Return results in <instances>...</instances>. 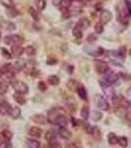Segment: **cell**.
I'll return each mask as SVG.
<instances>
[{"label":"cell","instance_id":"obj_1","mask_svg":"<svg viewBox=\"0 0 131 148\" xmlns=\"http://www.w3.org/2000/svg\"><path fill=\"white\" fill-rule=\"evenodd\" d=\"M116 11L118 14V20L119 21H124L126 18L131 16V8L130 6L126 3V1L120 2L116 7Z\"/></svg>","mask_w":131,"mask_h":148},{"label":"cell","instance_id":"obj_2","mask_svg":"<svg viewBox=\"0 0 131 148\" xmlns=\"http://www.w3.org/2000/svg\"><path fill=\"white\" fill-rule=\"evenodd\" d=\"M117 80H118L117 74L114 73L113 71L108 70L106 73H104V78L100 81V83H101L102 86H104V87L106 88V87H109V86L113 85Z\"/></svg>","mask_w":131,"mask_h":148},{"label":"cell","instance_id":"obj_3","mask_svg":"<svg viewBox=\"0 0 131 148\" xmlns=\"http://www.w3.org/2000/svg\"><path fill=\"white\" fill-rule=\"evenodd\" d=\"M113 104L115 109H126L130 106V103L123 96H114L113 97Z\"/></svg>","mask_w":131,"mask_h":148},{"label":"cell","instance_id":"obj_4","mask_svg":"<svg viewBox=\"0 0 131 148\" xmlns=\"http://www.w3.org/2000/svg\"><path fill=\"white\" fill-rule=\"evenodd\" d=\"M24 42L23 38L20 37L19 35H11L8 37H5L4 39V42L10 46H15V45H22Z\"/></svg>","mask_w":131,"mask_h":148},{"label":"cell","instance_id":"obj_5","mask_svg":"<svg viewBox=\"0 0 131 148\" xmlns=\"http://www.w3.org/2000/svg\"><path fill=\"white\" fill-rule=\"evenodd\" d=\"M95 102H96V105L99 109H101L102 111H109V104L108 103L104 98H103L100 95H96L95 97Z\"/></svg>","mask_w":131,"mask_h":148},{"label":"cell","instance_id":"obj_6","mask_svg":"<svg viewBox=\"0 0 131 148\" xmlns=\"http://www.w3.org/2000/svg\"><path fill=\"white\" fill-rule=\"evenodd\" d=\"M13 87H14L15 92L19 93V94L26 95V94H28V92H29L28 85L26 84L25 82H22V81H16L13 84Z\"/></svg>","mask_w":131,"mask_h":148},{"label":"cell","instance_id":"obj_7","mask_svg":"<svg viewBox=\"0 0 131 148\" xmlns=\"http://www.w3.org/2000/svg\"><path fill=\"white\" fill-rule=\"evenodd\" d=\"M13 108L10 106V104H8L5 100L0 99V114L3 116H9L12 113Z\"/></svg>","mask_w":131,"mask_h":148},{"label":"cell","instance_id":"obj_8","mask_svg":"<svg viewBox=\"0 0 131 148\" xmlns=\"http://www.w3.org/2000/svg\"><path fill=\"white\" fill-rule=\"evenodd\" d=\"M95 69L99 74H104L108 70V64L103 60H95Z\"/></svg>","mask_w":131,"mask_h":148},{"label":"cell","instance_id":"obj_9","mask_svg":"<svg viewBox=\"0 0 131 148\" xmlns=\"http://www.w3.org/2000/svg\"><path fill=\"white\" fill-rule=\"evenodd\" d=\"M63 114V110L57 108V109H52L50 111L48 112V116H47V121H49V123H51L52 125H53L54 121H55V119L57 116H59V114Z\"/></svg>","mask_w":131,"mask_h":148},{"label":"cell","instance_id":"obj_10","mask_svg":"<svg viewBox=\"0 0 131 148\" xmlns=\"http://www.w3.org/2000/svg\"><path fill=\"white\" fill-rule=\"evenodd\" d=\"M31 119H32V121H34V123H38V125H46L47 121V118L42 114H33V116H31Z\"/></svg>","mask_w":131,"mask_h":148},{"label":"cell","instance_id":"obj_11","mask_svg":"<svg viewBox=\"0 0 131 148\" xmlns=\"http://www.w3.org/2000/svg\"><path fill=\"white\" fill-rule=\"evenodd\" d=\"M111 19H113V14L108 10H104L101 13V16H100V20H101V23L103 24V25L108 24Z\"/></svg>","mask_w":131,"mask_h":148},{"label":"cell","instance_id":"obj_12","mask_svg":"<svg viewBox=\"0 0 131 148\" xmlns=\"http://www.w3.org/2000/svg\"><path fill=\"white\" fill-rule=\"evenodd\" d=\"M53 125H58V126H60V127H65V126L68 125V120L63 114H61L55 119Z\"/></svg>","mask_w":131,"mask_h":148},{"label":"cell","instance_id":"obj_13","mask_svg":"<svg viewBox=\"0 0 131 148\" xmlns=\"http://www.w3.org/2000/svg\"><path fill=\"white\" fill-rule=\"evenodd\" d=\"M29 134L33 137L40 138L42 134V128L38 127V126H32V127L29 130Z\"/></svg>","mask_w":131,"mask_h":148},{"label":"cell","instance_id":"obj_14","mask_svg":"<svg viewBox=\"0 0 131 148\" xmlns=\"http://www.w3.org/2000/svg\"><path fill=\"white\" fill-rule=\"evenodd\" d=\"M59 135L62 139H65V140H68L70 139L71 136H72V133H71L70 130H68L67 128L65 127H61L59 130Z\"/></svg>","mask_w":131,"mask_h":148},{"label":"cell","instance_id":"obj_15","mask_svg":"<svg viewBox=\"0 0 131 148\" xmlns=\"http://www.w3.org/2000/svg\"><path fill=\"white\" fill-rule=\"evenodd\" d=\"M6 15L10 18H15L19 15V11L13 6L6 7Z\"/></svg>","mask_w":131,"mask_h":148},{"label":"cell","instance_id":"obj_16","mask_svg":"<svg viewBox=\"0 0 131 148\" xmlns=\"http://www.w3.org/2000/svg\"><path fill=\"white\" fill-rule=\"evenodd\" d=\"M24 49L21 45H15V46H12V53H13V56H21L23 53Z\"/></svg>","mask_w":131,"mask_h":148},{"label":"cell","instance_id":"obj_17","mask_svg":"<svg viewBox=\"0 0 131 148\" xmlns=\"http://www.w3.org/2000/svg\"><path fill=\"white\" fill-rule=\"evenodd\" d=\"M77 93H78V95H79V97L81 98V99L85 100V101H87V100H88L87 91H86L85 87H84L83 85L78 86V88H77Z\"/></svg>","mask_w":131,"mask_h":148},{"label":"cell","instance_id":"obj_18","mask_svg":"<svg viewBox=\"0 0 131 148\" xmlns=\"http://www.w3.org/2000/svg\"><path fill=\"white\" fill-rule=\"evenodd\" d=\"M67 88L70 91H77V88H78V82L75 79H70L67 82Z\"/></svg>","mask_w":131,"mask_h":148},{"label":"cell","instance_id":"obj_19","mask_svg":"<svg viewBox=\"0 0 131 148\" xmlns=\"http://www.w3.org/2000/svg\"><path fill=\"white\" fill-rule=\"evenodd\" d=\"M108 143L111 145H115L118 143V137L116 136L115 133L113 132H109L108 135Z\"/></svg>","mask_w":131,"mask_h":148},{"label":"cell","instance_id":"obj_20","mask_svg":"<svg viewBox=\"0 0 131 148\" xmlns=\"http://www.w3.org/2000/svg\"><path fill=\"white\" fill-rule=\"evenodd\" d=\"M40 142L35 139H28L26 142V148H39Z\"/></svg>","mask_w":131,"mask_h":148},{"label":"cell","instance_id":"obj_21","mask_svg":"<svg viewBox=\"0 0 131 148\" xmlns=\"http://www.w3.org/2000/svg\"><path fill=\"white\" fill-rule=\"evenodd\" d=\"M83 29L80 27V26L76 25L75 28L73 29V35H74V37L76 38V39H81L83 36Z\"/></svg>","mask_w":131,"mask_h":148},{"label":"cell","instance_id":"obj_22","mask_svg":"<svg viewBox=\"0 0 131 148\" xmlns=\"http://www.w3.org/2000/svg\"><path fill=\"white\" fill-rule=\"evenodd\" d=\"M44 137H46V140H47V141H51V140H54L56 137V134H55V131L52 130H49L46 131V135H44Z\"/></svg>","mask_w":131,"mask_h":148},{"label":"cell","instance_id":"obj_23","mask_svg":"<svg viewBox=\"0 0 131 148\" xmlns=\"http://www.w3.org/2000/svg\"><path fill=\"white\" fill-rule=\"evenodd\" d=\"M89 114H90V110H89V106L87 105H84L83 106L82 110H81V116H82L84 120H87L89 118Z\"/></svg>","mask_w":131,"mask_h":148},{"label":"cell","instance_id":"obj_24","mask_svg":"<svg viewBox=\"0 0 131 148\" xmlns=\"http://www.w3.org/2000/svg\"><path fill=\"white\" fill-rule=\"evenodd\" d=\"M29 14L31 15V17H32L33 19H34L35 21H39L40 20V17H39V14H38L37 10L34 8V7H30L29 8Z\"/></svg>","mask_w":131,"mask_h":148},{"label":"cell","instance_id":"obj_25","mask_svg":"<svg viewBox=\"0 0 131 148\" xmlns=\"http://www.w3.org/2000/svg\"><path fill=\"white\" fill-rule=\"evenodd\" d=\"M47 81H48V83L52 86H56L59 84V78L58 76L56 75H50L48 77V79H47Z\"/></svg>","mask_w":131,"mask_h":148},{"label":"cell","instance_id":"obj_26","mask_svg":"<svg viewBox=\"0 0 131 148\" xmlns=\"http://www.w3.org/2000/svg\"><path fill=\"white\" fill-rule=\"evenodd\" d=\"M77 25L80 26L82 29H87V28L90 27V21L88 20V19H86V18H82L79 22H78Z\"/></svg>","mask_w":131,"mask_h":148},{"label":"cell","instance_id":"obj_27","mask_svg":"<svg viewBox=\"0 0 131 148\" xmlns=\"http://www.w3.org/2000/svg\"><path fill=\"white\" fill-rule=\"evenodd\" d=\"M91 135H93L95 139H97V140L101 139L102 134H101V130H100V128L97 127V126H94V128H93V132H92Z\"/></svg>","mask_w":131,"mask_h":148},{"label":"cell","instance_id":"obj_28","mask_svg":"<svg viewBox=\"0 0 131 148\" xmlns=\"http://www.w3.org/2000/svg\"><path fill=\"white\" fill-rule=\"evenodd\" d=\"M35 3L38 8H39V10L40 11L44 10V8H46V0H35Z\"/></svg>","mask_w":131,"mask_h":148},{"label":"cell","instance_id":"obj_29","mask_svg":"<svg viewBox=\"0 0 131 148\" xmlns=\"http://www.w3.org/2000/svg\"><path fill=\"white\" fill-rule=\"evenodd\" d=\"M14 99H15V101L20 105H24L26 103V99L23 97L22 94H19V93H16V94L14 95Z\"/></svg>","mask_w":131,"mask_h":148},{"label":"cell","instance_id":"obj_30","mask_svg":"<svg viewBox=\"0 0 131 148\" xmlns=\"http://www.w3.org/2000/svg\"><path fill=\"white\" fill-rule=\"evenodd\" d=\"M103 118V114L99 111H95L92 114V120L94 121H101V119Z\"/></svg>","mask_w":131,"mask_h":148},{"label":"cell","instance_id":"obj_31","mask_svg":"<svg viewBox=\"0 0 131 148\" xmlns=\"http://www.w3.org/2000/svg\"><path fill=\"white\" fill-rule=\"evenodd\" d=\"M25 52H26V54H27V56H35V47H34L28 46V47L25 49Z\"/></svg>","mask_w":131,"mask_h":148},{"label":"cell","instance_id":"obj_32","mask_svg":"<svg viewBox=\"0 0 131 148\" xmlns=\"http://www.w3.org/2000/svg\"><path fill=\"white\" fill-rule=\"evenodd\" d=\"M21 114V110L19 107H15V108H13L12 110V113H11V116L13 119H18L19 116H20Z\"/></svg>","mask_w":131,"mask_h":148},{"label":"cell","instance_id":"obj_33","mask_svg":"<svg viewBox=\"0 0 131 148\" xmlns=\"http://www.w3.org/2000/svg\"><path fill=\"white\" fill-rule=\"evenodd\" d=\"M8 90V85L4 81H0V95H4Z\"/></svg>","mask_w":131,"mask_h":148},{"label":"cell","instance_id":"obj_34","mask_svg":"<svg viewBox=\"0 0 131 148\" xmlns=\"http://www.w3.org/2000/svg\"><path fill=\"white\" fill-rule=\"evenodd\" d=\"M118 144L120 145L121 147H123V148H125V147H127V145H128V140H127V138H126L125 136H121L118 138Z\"/></svg>","mask_w":131,"mask_h":148},{"label":"cell","instance_id":"obj_35","mask_svg":"<svg viewBox=\"0 0 131 148\" xmlns=\"http://www.w3.org/2000/svg\"><path fill=\"white\" fill-rule=\"evenodd\" d=\"M95 32L97 34H102L104 32V25L101 22L96 23V25H95Z\"/></svg>","mask_w":131,"mask_h":148},{"label":"cell","instance_id":"obj_36","mask_svg":"<svg viewBox=\"0 0 131 148\" xmlns=\"http://www.w3.org/2000/svg\"><path fill=\"white\" fill-rule=\"evenodd\" d=\"M49 147L50 148H62L60 143L58 141H56V140H51V141H49Z\"/></svg>","mask_w":131,"mask_h":148},{"label":"cell","instance_id":"obj_37","mask_svg":"<svg viewBox=\"0 0 131 148\" xmlns=\"http://www.w3.org/2000/svg\"><path fill=\"white\" fill-rule=\"evenodd\" d=\"M0 3L5 7H10V6H13L14 0H0Z\"/></svg>","mask_w":131,"mask_h":148},{"label":"cell","instance_id":"obj_38","mask_svg":"<svg viewBox=\"0 0 131 148\" xmlns=\"http://www.w3.org/2000/svg\"><path fill=\"white\" fill-rule=\"evenodd\" d=\"M84 126H85V130H86V132L88 133V134H92V132H93V128H94V126H91L89 125V123H84Z\"/></svg>","mask_w":131,"mask_h":148},{"label":"cell","instance_id":"obj_39","mask_svg":"<svg viewBox=\"0 0 131 148\" xmlns=\"http://www.w3.org/2000/svg\"><path fill=\"white\" fill-rule=\"evenodd\" d=\"M2 133H3V135H4V136H5V138H6L7 140H10L11 138L13 137V134H12V132H11L10 130H5L3 131V132H2Z\"/></svg>","mask_w":131,"mask_h":148},{"label":"cell","instance_id":"obj_40","mask_svg":"<svg viewBox=\"0 0 131 148\" xmlns=\"http://www.w3.org/2000/svg\"><path fill=\"white\" fill-rule=\"evenodd\" d=\"M38 87H39V89L42 92L46 90V84L44 82V81H40L39 84H38Z\"/></svg>","mask_w":131,"mask_h":148},{"label":"cell","instance_id":"obj_41","mask_svg":"<svg viewBox=\"0 0 131 148\" xmlns=\"http://www.w3.org/2000/svg\"><path fill=\"white\" fill-rule=\"evenodd\" d=\"M87 40H88L89 42H95L97 40V37H96V36H95L94 34H91V35L88 36Z\"/></svg>","mask_w":131,"mask_h":148},{"label":"cell","instance_id":"obj_42","mask_svg":"<svg viewBox=\"0 0 131 148\" xmlns=\"http://www.w3.org/2000/svg\"><path fill=\"white\" fill-rule=\"evenodd\" d=\"M125 52H126V49L124 47H121L119 49H118V53H119V56L122 57H124L125 56Z\"/></svg>","mask_w":131,"mask_h":148},{"label":"cell","instance_id":"obj_43","mask_svg":"<svg viewBox=\"0 0 131 148\" xmlns=\"http://www.w3.org/2000/svg\"><path fill=\"white\" fill-rule=\"evenodd\" d=\"M7 141V139L5 138V136L3 135V133L0 132V146L3 144H5V142Z\"/></svg>","mask_w":131,"mask_h":148},{"label":"cell","instance_id":"obj_44","mask_svg":"<svg viewBox=\"0 0 131 148\" xmlns=\"http://www.w3.org/2000/svg\"><path fill=\"white\" fill-rule=\"evenodd\" d=\"M1 51L4 57H6V58H11V56H10V53H9V51H7L5 49H2Z\"/></svg>","mask_w":131,"mask_h":148},{"label":"cell","instance_id":"obj_45","mask_svg":"<svg viewBox=\"0 0 131 148\" xmlns=\"http://www.w3.org/2000/svg\"><path fill=\"white\" fill-rule=\"evenodd\" d=\"M65 148H79V147H78V145L76 144V143L70 142V143H67V144L65 145Z\"/></svg>","mask_w":131,"mask_h":148},{"label":"cell","instance_id":"obj_46","mask_svg":"<svg viewBox=\"0 0 131 148\" xmlns=\"http://www.w3.org/2000/svg\"><path fill=\"white\" fill-rule=\"evenodd\" d=\"M62 2H63V0H52V4L56 7H60Z\"/></svg>","mask_w":131,"mask_h":148},{"label":"cell","instance_id":"obj_47","mask_svg":"<svg viewBox=\"0 0 131 148\" xmlns=\"http://www.w3.org/2000/svg\"><path fill=\"white\" fill-rule=\"evenodd\" d=\"M47 64H50V65H52V64H56L57 62V60L55 58H53V57H49L48 59H47Z\"/></svg>","mask_w":131,"mask_h":148},{"label":"cell","instance_id":"obj_48","mask_svg":"<svg viewBox=\"0 0 131 148\" xmlns=\"http://www.w3.org/2000/svg\"><path fill=\"white\" fill-rule=\"evenodd\" d=\"M125 119H126V121H129V123H131V112H129V113H128V114H126Z\"/></svg>","mask_w":131,"mask_h":148},{"label":"cell","instance_id":"obj_49","mask_svg":"<svg viewBox=\"0 0 131 148\" xmlns=\"http://www.w3.org/2000/svg\"><path fill=\"white\" fill-rule=\"evenodd\" d=\"M71 121H72V123H73V126H76V125H78V123H79V121H76L74 118H71Z\"/></svg>","mask_w":131,"mask_h":148},{"label":"cell","instance_id":"obj_50","mask_svg":"<svg viewBox=\"0 0 131 148\" xmlns=\"http://www.w3.org/2000/svg\"><path fill=\"white\" fill-rule=\"evenodd\" d=\"M68 72L69 73H73V66H70V67L68 68Z\"/></svg>","mask_w":131,"mask_h":148},{"label":"cell","instance_id":"obj_51","mask_svg":"<svg viewBox=\"0 0 131 148\" xmlns=\"http://www.w3.org/2000/svg\"><path fill=\"white\" fill-rule=\"evenodd\" d=\"M3 75H4V70L3 69H0V78H1Z\"/></svg>","mask_w":131,"mask_h":148},{"label":"cell","instance_id":"obj_52","mask_svg":"<svg viewBox=\"0 0 131 148\" xmlns=\"http://www.w3.org/2000/svg\"><path fill=\"white\" fill-rule=\"evenodd\" d=\"M126 93H127V95H129V96H131V87L127 90V92H126Z\"/></svg>","mask_w":131,"mask_h":148},{"label":"cell","instance_id":"obj_53","mask_svg":"<svg viewBox=\"0 0 131 148\" xmlns=\"http://www.w3.org/2000/svg\"><path fill=\"white\" fill-rule=\"evenodd\" d=\"M126 3L131 7V0H126Z\"/></svg>","mask_w":131,"mask_h":148},{"label":"cell","instance_id":"obj_54","mask_svg":"<svg viewBox=\"0 0 131 148\" xmlns=\"http://www.w3.org/2000/svg\"><path fill=\"white\" fill-rule=\"evenodd\" d=\"M130 54H131V51H130Z\"/></svg>","mask_w":131,"mask_h":148}]
</instances>
